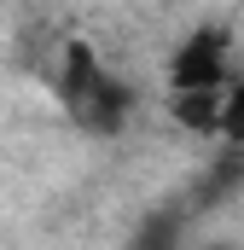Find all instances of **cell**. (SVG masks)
Masks as SVG:
<instances>
[{
    "label": "cell",
    "instance_id": "obj_1",
    "mask_svg": "<svg viewBox=\"0 0 244 250\" xmlns=\"http://www.w3.org/2000/svg\"><path fill=\"white\" fill-rule=\"evenodd\" d=\"M53 93H59V105L70 111V123L87 128V134H99V140L122 134L128 117H134V87H128L117 70L99 59L93 41H64Z\"/></svg>",
    "mask_w": 244,
    "mask_h": 250
},
{
    "label": "cell",
    "instance_id": "obj_2",
    "mask_svg": "<svg viewBox=\"0 0 244 250\" xmlns=\"http://www.w3.org/2000/svg\"><path fill=\"white\" fill-rule=\"evenodd\" d=\"M163 82H169V93H227V82H233V35H227V23H198L181 47H169Z\"/></svg>",
    "mask_w": 244,
    "mask_h": 250
},
{
    "label": "cell",
    "instance_id": "obj_3",
    "mask_svg": "<svg viewBox=\"0 0 244 250\" xmlns=\"http://www.w3.org/2000/svg\"><path fill=\"white\" fill-rule=\"evenodd\" d=\"M169 123L198 134V140H215L221 123V93H169Z\"/></svg>",
    "mask_w": 244,
    "mask_h": 250
},
{
    "label": "cell",
    "instance_id": "obj_4",
    "mask_svg": "<svg viewBox=\"0 0 244 250\" xmlns=\"http://www.w3.org/2000/svg\"><path fill=\"white\" fill-rule=\"evenodd\" d=\"M215 134L227 146H244V76H233L227 93H221V123H215Z\"/></svg>",
    "mask_w": 244,
    "mask_h": 250
},
{
    "label": "cell",
    "instance_id": "obj_5",
    "mask_svg": "<svg viewBox=\"0 0 244 250\" xmlns=\"http://www.w3.org/2000/svg\"><path fill=\"white\" fill-rule=\"evenodd\" d=\"M203 250H233V245H203Z\"/></svg>",
    "mask_w": 244,
    "mask_h": 250
}]
</instances>
